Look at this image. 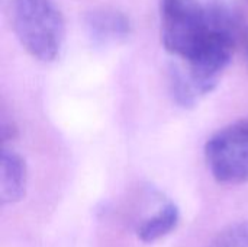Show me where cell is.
I'll return each instance as SVG.
<instances>
[{
	"label": "cell",
	"instance_id": "obj_7",
	"mask_svg": "<svg viewBox=\"0 0 248 247\" xmlns=\"http://www.w3.org/2000/svg\"><path fill=\"white\" fill-rule=\"evenodd\" d=\"M208 247H248V221L225 227Z\"/></svg>",
	"mask_w": 248,
	"mask_h": 247
},
{
	"label": "cell",
	"instance_id": "obj_4",
	"mask_svg": "<svg viewBox=\"0 0 248 247\" xmlns=\"http://www.w3.org/2000/svg\"><path fill=\"white\" fill-rule=\"evenodd\" d=\"M86 28L94 44L109 45L125 41L132 31L129 17L115 9H96L87 13Z\"/></svg>",
	"mask_w": 248,
	"mask_h": 247
},
{
	"label": "cell",
	"instance_id": "obj_1",
	"mask_svg": "<svg viewBox=\"0 0 248 247\" xmlns=\"http://www.w3.org/2000/svg\"><path fill=\"white\" fill-rule=\"evenodd\" d=\"M161 42L182 60V74L201 100L219 83L240 35L238 13L221 0H161Z\"/></svg>",
	"mask_w": 248,
	"mask_h": 247
},
{
	"label": "cell",
	"instance_id": "obj_5",
	"mask_svg": "<svg viewBox=\"0 0 248 247\" xmlns=\"http://www.w3.org/2000/svg\"><path fill=\"white\" fill-rule=\"evenodd\" d=\"M28 169L23 157L4 148L1 153V169H0V199L3 205L19 202L26 194Z\"/></svg>",
	"mask_w": 248,
	"mask_h": 247
},
{
	"label": "cell",
	"instance_id": "obj_8",
	"mask_svg": "<svg viewBox=\"0 0 248 247\" xmlns=\"http://www.w3.org/2000/svg\"><path fill=\"white\" fill-rule=\"evenodd\" d=\"M244 52H246V60H247L248 66V31L246 32V36H244Z\"/></svg>",
	"mask_w": 248,
	"mask_h": 247
},
{
	"label": "cell",
	"instance_id": "obj_6",
	"mask_svg": "<svg viewBox=\"0 0 248 247\" xmlns=\"http://www.w3.org/2000/svg\"><path fill=\"white\" fill-rule=\"evenodd\" d=\"M180 221V211L176 204L167 202L164 204L154 215L144 220L138 229L137 234L138 239L144 243H153L157 242L161 237H166L170 234Z\"/></svg>",
	"mask_w": 248,
	"mask_h": 247
},
{
	"label": "cell",
	"instance_id": "obj_2",
	"mask_svg": "<svg viewBox=\"0 0 248 247\" xmlns=\"http://www.w3.org/2000/svg\"><path fill=\"white\" fill-rule=\"evenodd\" d=\"M12 29L23 49L33 58L51 63L62 48L65 23L52 0H9Z\"/></svg>",
	"mask_w": 248,
	"mask_h": 247
},
{
	"label": "cell",
	"instance_id": "obj_3",
	"mask_svg": "<svg viewBox=\"0 0 248 247\" xmlns=\"http://www.w3.org/2000/svg\"><path fill=\"white\" fill-rule=\"evenodd\" d=\"M205 159L217 182H248V119L235 121L217 131L205 146Z\"/></svg>",
	"mask_w": 248,
	"mask_h": 247
}]
</instances>
